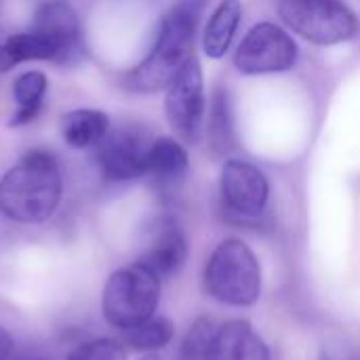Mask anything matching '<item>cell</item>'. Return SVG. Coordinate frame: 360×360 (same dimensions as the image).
<instances>
[{
	"label": "cell",
	"instance_id": "cell-1",
	"mask_svg": "<svg viewBox=\"0 0 360 360\" xmlns=\"http://www.w3.org/2000/svg\"><path fill=\"white\" fill-rule=\"evenodd\" d=\"M86 55L82 23L68 0L42 2L27 30L8 36L0 44V72L23 61H51L76 65Z\"/></svg>",
	"mask_w": 360,
	"mask_h": 360
},
{
	"label": "cell",
	"instance_id": "cell-2",
	"mask_svg": "<svg viewBox=\"0 0 360 360\" xmlns=\"http://www.w3.org/2000/svg\"><path fill=\"white\" fill-rule=\"evenodd\" d=\"M63 196L57 158L46 150L25 152L0 179V215L17 224H44Z\"/></svg>",
	"mask_w": 360,
	"mask_h": 360
},
{
	"label": "cell",
	"instance_id": "cell-3",
	"mask_svg": "<svg viewBox=\"0 0 360 360\" xmlns=\"http://www.w3.org/2000/svg\"><path fill=\"white\" fill-rule=\"evenodd\" d=\"M207 0H179L160 21L154 46L127 76V84L139 93L167 89L186 61L194 55V36Z\"/></svg>",
	"mask_w": 360,
	"mask_h": 360
},
{
	"label": "cell",
	"instance_id": "cell-4",
	"mask_svg": "<svg viewBox=\"0 0 360 360\" xmlns=\"http://www.w3.org/2000/svg\"><path fill=\"white\" fill-rule=\"evenodd\" d=\"M202 283L215 302L232 308H249L262 295L264 276L251 247L238 238H228L209 255Z\"/></svg>",
	"mask_w": 360,
	"mask_h": 360
},
{
	"label": "cell",
	"instance_id": "cell-5",
	"mask_svg": "<svg viewBox=\"0 0 360 360\" xmlns=\"http://www.w3.org/2000/svg\"><path fill=\"white\" fill-rule=\"evenodd\" d=\"M160 281L139 262L112 272L101 295V312L108 325L127 331L152 319L160 304Z\"/></svg>",
	"mask_w": 360,
	"mask_h": 360
},
{
	"label": "cell",
	"instance_id": "cell-6",
	"mask_svg": "<svg viewBox=\"0 0 360 360\" xmlns=\"http://www.w3.org/2000/svg\"><path fill=\"white\" fill-rule=\"evenodd\" d=\"M278 15L289 30L323 46L346 42L359 34L356 15L340 0H281Z\"/></svg>",
	"mask_w": 360,
	"mask_h": 360
},
{
	"label": "cell",
	"instance_id": "cell-7",
	"mask_svg": "<svg viewBox=\"0 0 360 360\" xmlns=\"http://www.w3.org/2000/svg\"><path fill=\"white\" fill-rule=\"evenodd\" d=\"M165 114L171 131L188 141L196 143L205 122V80L202 68L196 55H192L173 82L167 86Z\"/></svg>",
	"mask_w": 360,
	"mask_h": 360
},
{
	"label": "cell",
	"instance_id": "cell-8",
	"mask_svg": "<svg viewBox=\"0 0 360 360\" xmlns=\"http://www.w3.org/2000/svg\"><path fill=\"white\" fill-rule=\"evenodd\" d=\"M295 40L287 30L270 21L253 25L234 55V65L238 68V72L249 76L287 72L295 65Z\"/></svg>",
	"mask_w": 360,
	"mask_h": 360
},
{
	"label": "cell",
	"instance_id": "cell-9",
	"mask_svg": "<svg viewBox=\"0 0 360 360\" xmlns=\"http://www.w3.org/2000/svg\"><path fill=\"white\" fill-rule=\"evenodd\" d=\"M219 194L221 205L230 217L240 221H255L266 213L270 184L255 165L240 158H230L221 169Z\"/></svg>",
	"mask_w": 360,
	"mask_h": 360
},
{
	"label": "cell",
	"instance_id": "cell-10",
	"mask_svg": "<svg viewBox=\"0 0 360 360\" xmlns=\"http://www.w3.org/2000/svg\"><path fill=\"white\" fill-rule=\"evenodd\" d=\"M152 139L137 127H118L95 146L99 171L112 181H131L148 173Z\"/></svg>",
	"mask_w": 360,
	"mask_h": 360
},
{
	"label": "cell",
	"instance_id": "cell-11",
	"mask_svg": "<svg viewBox=\"0 0 360 360\" xmlns=\"http://www.w3.org/2000/svg\"><path fill=\"white\" fill-rule=\"evenodd\" d=\"M188 259V238L177 219L165 215L156 217L143 243V251L139 255V264L152 270L156 276L167 278L181 270Z\"/></svg>",
	"mask_w": 360,
	"mask_h": 360
},
{
	"label": "cell",
	"instance_id": "cell-12",
	"mask_svg": "<svg viewBox=\"0 0 360 360\" xmlns=\"http://www.w3.org/2000/svg\"><path fill=\"white\" fill-rule=\"evenodd\" d=\"M209 360H270V348L249 321L234 319L215 329Z\"/></svg>",
	"mask_w": 360,
	"mask_h": 360
},
{
	"label": "cell",
	"instance_id": "cell-13",
	"mask_svg": "<svg viewBox=\"0 0 360 360\" xmlns=\"http://www.w3.org/2000/svg\"><path fill=\"white\" fill-rule=\"evenodd\" d=\"M207 146L213 156H228L236 146L234 114L230 93L224 86H217L211 95L209 118H207Z\"/></svg>",
	"mask_w": 360,
	"mask_h": 360
},
{
	"label": "cell",
	"instance_id": "cell-14",
	"mask_svg": "<svg viewBox=\"0 0 360 360\" xmlns=\"http://www.w3.org/2000/svg\"><path fill=\"white\" fill-rule=\"evenodd\" d=\"M110 131V116L101 110H72L61 120V135L74 150L95 148Z\"/></svg>",
	"mask_w": 360,
	"mask_h": 360
},
{
	"label": "cell",
	"instance_id": "cell-15",
	"mask_svg": "<svg viewBox=\"0 0 360 360\" xmlns=\"http://www.w3.org/2000/svg\"><path fill=\"white\" fill-rule=\"evenodd\" d=\"M240 17H243L240 0H221L217 4L202 34V49L209 57L219 59L228 53L234 34L240 25Z\"/></svg>",
	"mask_w": 360,
	"mask_h": 360
},
{
	"label": "cell",
	"instance_id": "cell-16",
	"mask_svg": "<svg viewBox=\"0 0 360 360\" xmlns=\"http://www.w3.org/2000/svg\"><path fill=\"white\" fill-rule=\"evenodd\" d=\"M188 152L175 137L152 139L148 154V173L154 175L160 184H177L188 171Z\"/></svg>",
	"mask_w": 360,
	"mask_h": 360
},
{
	"label": "cell",
	"instance_id": "cell-17",
	"mask_svg": "<svg viewBox=\"0 0 360 360\" xmlns=\"http://www.w3.org/2000/svg\"><path fill=\"white\" fill-rule=\"evenodd\" d=\"M46 89H49V80H46L44 72L27 70V72L19 74L13 82V99L17 103V110H15L13 118L8 120V127L30 124L38 116V112L44 103Z\"/></svg>",
	"mask_w": 360,
	"mask_h": 360
},
{
	"label": "cell",
	"instance_id": "cell-18",
	"mask_svg": "<svg viewBox=\"0 0 360 360\" xmlns=\"http://www.w3.org/2000/svg\"><path fill=\"white\" fill-rule=\"evenodd\" d=\"M175 335V325L167 316H152L127 331H122V344L137 352H156L171 344Z\"/></svg>",
	"mask_w": 360,
	"mask_h": 360
},
{
	"label": "cell",
	"instance_id": "cell-19",
	"mask_svg": "<svg viewBox=\"0 0 360 360\" xmlns=\"http://www.w3.org/2000/svg\"><path fill=\"white\" fill-rule=\"evenodd\" d=\"M215 325L211 319H198L184 338L179 360H209V346L215 333Z\"/></svg>",
	"mask_w": 360,
	"mask_h": 360
},
{
	"label": "cell",
	"instance_id": "cell-20",
	"mask_svg": "<svg viewBox=\"0 0 360 360\" xmlns=\"http://www.w3.org/2000/svg\"><path fill=\"white\" fill-rule=\"evenodd\" d=\"M68 360H129L127 359V348L120 340L112 338H99V340H89L80 346H76Z\"/></svg>",
	"mask_w": 360,
	"mask_h": 360
},
{
	"label": "cell",
	"instance_id": "cell-21",
	"mask_svg": "<svg viewBox=\"0 0 360 360\" xmlns=\"http://www.w3.org/2000/svg\"><path fill=\"white\" fill-rule=\"evenodd\" d=\"M13 356V338L6 327L0 325V360H11Z\"/></svg>",
	"mask_w": 360,
	"mask_h": 360
},
{
	"label": "cell",
	"instance_id": "cell-22",
	"mask_svg": "<svg viewBox=\"0 0 360 360\" xmlns=\"http://www.w3.org/2000/svg\"><path fill=\"white\" fill-rule=\"evenodd\" d=\"M141 360H160V359H158V356H152V354H150V356H143Z\"/></svg>",
	"mask_w": 360,
	"mask_h": 360
},
{
	"label": "cell",
	"instance_id": "cell-23",
	"mask_svg": "<svg viewBox=\"0 0 360 360\" xmlns=\"http://www.w3.org/2000/svg\"><path fill=\"white\" fill-rule=\"evenodd\" d=\"M34 360H44V359H34Z\"/></svg>",
	"mask_w": 360,
	"mask_h": 360
}]
</instances>
